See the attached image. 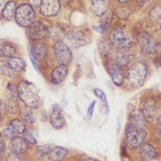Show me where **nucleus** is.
Here are the masks:
<instances>
[{
  "label": "nucleus",
  "instance_id": "obj_1",
  "mask_svg": "<svg viewBox=\"0 0 161 161\" xmlns=\"http://www.w3.org/2000/svg\"><path fill=\"white\" fill-rule=\"evenodd\" d=\"M110 44L116 49H129L134 44L131 33L125 27H115L108 33Z\"/></svg>",
  "mask_w": 161,
  "mask_h": 161
},
{
  "label": "nucleus",
  "instance_id": "obj_2",
  "mask_svg": "<svg viewBox=\"0 0 161 161\" xmlns=\"http://www.w3.org/2000/svg\"><path fill=\"white\" fill-rule=\"evenodd\" d=\"M17 88V95L19 100L24 104L25 107L31 108H37L40 104V99L35 90V87L26 80H21Z\"/></svg>",
  "mask_w": 161,
  "mask_h": 161
},
{
  "label": "nucleus",
  "instance_id": "obj_3",
  "mask_svg": "<svg viewBox=\"0 0 161 161\" xmlns=\"http://www.w3.org/2000/svg\"><path fill=\"white\" fill-rule=\"evenodd\" d=\"M125 139L126 146L130 151H136L147 139V132L145 130L138 129L131 122H129L126 126Z\"/></svg>",
  "mask_w": 161,
  "mask_h": 161
},
{
  "label": "nucleus",
  "instance_id": "obj_4",
  "mask_svg": "<svg viewBox=\"0 0 161 161\" xmlns=\"http://www.w3.org/2000/svg\"><path fill=\"white\" fill-rule=\"evenodd\" d=\"M149 75L148 66L142 62H136L130 65L128 71V80L133 87L142 86Z\"/></svg>",
  "mask_w": 161,
  "mask_h": 161
},
{
  "label": "nucleus",
  "instance_id": "obj_5",
  "mask_svg": "<svg viewBox=\"0 0 161 161\" xmlns=\"http://www.w3.org/2000/svg\"><path fill=\"white\" fill-rule=\"evenodd\" d=\"M14 20L22 28H29L36 21V12L29 3H21L16 7Z\"/></svg>",
  "mask_w": 161,
  "mask_h": 161
},
{
  "label": "nucleus",
  "instance_id": "obj_6",
  "mask_svg": "<svg viewBox=\"0 0 161 161\" xmlns=\"http://www.w3.org/2000/svg\"><path fill=\"white\" fill-rule=\"evenodd\" d=\"M66 39L74 48H79L88 44L91 40V33L87 29L73 28L66 33Z\"/></svg>",
  "mask_w": 161,
  "mask_h": 161
},
{
  "label": "nucleus",
  "instance_id": "obj_7",
  "mask_svg": "<svg viewBox=\"0 0 161 161\" xmlns=\"http://www.w3.org/2000/svg\"><path fill=\"white\" fill-rule=\"evenodd\" d=\"M137 43L144 53L148 55H155L158 52L159 45L155 38L147 32H139L136 36Z\"/></svg>",
  "mask_w": 161,
  "mask_h": 161
},
{
  "label": "nucleus",
  "instance_id": "obj_8",
  "mask_svg": "<svg viewBox=\"0 0 161 161\" xmlns=\"http://www.w3.org/2000/svg\"><path fill=\"white\" fill-rule=\"evenodd\" d=\"M55 59L58 64H68L72 59V53L69 46L63 40L56 42L53 45Z\"/></svg>",
  "mask_w": 161,
  "mask_h": 161
},
{
  "label": "nucleus",
  "instance_id": "obj_9",
  "mask_svg": "<svg viewBox=\"0 0 161 161\" xmlns=\"http://www.w3.org/2000/svg\"><path fill=\"white\" fill-rule=\"evenodd\" d=\"M28 36L33 40H42L49 38V26L42 21H35L28 28Z\"/></svg>",
  "mask_w": 161,
  "mask_h": 161
},
{
  "label": "nucleus",
  "instance_id": "obj_10",
  "mask_svg": "<svg viewBox=\"0 0 161 161\" xmlns=\"http://www.w3.org/2000/svg\"><path fill=\"white\" fill-rule=\"evenodd\" d=\"M49 121L51 126L55 130H62L65 127L66 122L63 110L58 104H54L51 106L49 109Z\"/></svg>",
  "mask_w": 161,
  "mask_h": 161
},
{
  "label": "nucleus",
  "instance_id": "obj_11",
  "mask_svg": "<svg viewBox=\"0 0 161 161\" xmlns=\"http://www.w3.org/2000/svg\"><path fill=\"white\" fill-rule=\"evenodd\" d=\"M38 8L40 14L46 17H53L59 14L62 3L59 0H42Z\"/></svg>",
  "mask_w": 161,
  "mask_h": 161
},
{
  "label": "nucleus",
  "instance_id": "obj_12",
  "mask_svg": "<svg viewBox=\"0 0 161 161\" xmlns=\"http://www.w3.org/2000/svg\"><path fill=\"white\" fill-rule=\"evenodd\" d=\"M106 68L112 79V82L116 86H122L124 82V73L122 67L118 65L113 59L108 58V62H106Z\"/></svg>",
  "mask_w": 161,
  "mask_h": 161
},
{
  "label": "nucleus",
  "instance_id": "obj_13",
  "mask_svg": "<svg viewBox=\"0 0 161 161\" xmlns=\"http://www.w3.org/2000/svg\"><path fill=\"white\" fill-rule=\"evenodd\" d=\"M89 2L91 12L97 17H103L110 11L108 0H89Z\"/></svg>",
  "mask_w": 161,
  "mask_h": 161
},
{
  "label": "nucleus",
  "instance_id": "obj_14",
  "mask_svg": "<svg viewBox=\"0 0 161 161\" xmlns=\"http://www.w3.org/2000/svg\"><path fill=\"white\" fill-rule=\"evenodd\" d=\"M8 147L11 153H14L17 154L25 153L28 151V143L25 141V139L17 135L10 140Z\"/></svg>",
  "mask_w": 161,
  "mask_h": 161
},
{
  "label": "nucleus",
  "instance_id": "obj_15",
  "mask_svg": "<svg viewBox=\"0 0 161 161\" xmlns=\"http://www.w3.org/2000/svg\"><path fill=\"white\" fill-rule=\"evenodd\" d=\"M68 74V66L67 64H58L56 66L51 73V83L53 85H59L66 79Z\"/></svg>",
  "mask_w": 161,
  "mask_h": 161
},
{
  "label": "nucleus",
  "instance_id": "obj_16",
  "mask_svg": "<svg viewBox=\"0 0 161 161\" xmlns=\"http://www.w3.org/2000/svg\"><path fill=\"white\" fill-rule=\"evenodd\" d=\"M139 150V153L143 159L146 160H153L156 159L158 157V152L156 151V149L150 143H143L140 146Z\"/></svg>",
  "mask_w": 161,
  "mask_h": 161
},
{
  "label": "nucleus",
  "instance_id": "obj_17",
  "mask_svg": "<svg viewBox=\"0 0 161 161\" xmlns=\"http://www.w3.org/2000/svg\"><path fill=\"white\" fill-rule=\"evenodd\" d=\"M113 60L121 67L129 65L130 62V56L126 49H117L113 55Z\"/></svg>",
  "mask_w": 161,
  "mask_h": 161
},
{
  "label": "nucleus",
  "instance_id": "obj_18",
  "mask_svg": "<svg viewBox=\"0 0 161 161\" xmlns=\"http://www.w3.org/2000/svg\"><path fill=\"white\" fill-rule=\"evenodd\" d=\"M68 150L63 147H55L50 150L47 154V158L51 161H63L68 156Z\"/></svg>",
  "mask_w": 161,
  "mask_h": 161
},
{
  "label": "nucleus",
  "instance_id": "obj_19",
  "mask_svg": "<svg viewBox=\"0 0 161 161\" xmlns=\"http://www.w3.org/2000/svg\"><path fill=\"white\" fill-rule=\"evenodd\" d=\"M48 52V48L45 43L43 42H36L32 47V53L34 58L37 62H42V60L46 58Z\"/></svg>",
  "mask_w": 161,
  "mask_h": 161
},
{
  "label": "nucleus",
  "instance_id": "obj_20",
  "mask_svg": "<svg viewBox=\"0 0 161 161\" xmlns=\"http://www.w3.org/2000/svg\"><path fill=\"white\" fill-rule=\"evenodd\" d=\"M7 63L10 65V67L15 72V73H20L25 70L26 67V63L25 60L21 58H18V57H9L7 59Z\"/></svg>",
  "mask_w": 161,
  "mask_h": 161
},
{
  "label": "nucleus",
  "instance_id": "obj_21",
  "mask_svg": "<svg viewBox=\"0 0 161 161\" xmlns=\"http://www.w3.org/2000/svg\"><path fill=\"white\" fill-rule=\"evenodd\" d=\"M112 45L110 44L109 40L107 38H102L100 39V42H98V50L99 53L103 58L108 59L111 56L112 53Z\"/></svg>",
  "mask_w": 161,
  "mask_h": 161
},
{
  "label": "nucleus",
  "instance_id": "obj_22",
  "mask_svg": "<svg viewBox=\"0 0 161 161\" xmlns=\"http://www.w3.org/2000/svg\"><path fill=\"white\" fill-rule=\"evenodd\" d=\"M15 11H16V5L15 2L11 0V1H8L4 8L1 11V14L2 17L7 20V21H11V20L14 19V14H15Z\"/></svg>",
  "mask_w": 161,
  "mask_h": 161
},
{
  "label": "nucleus",
  "instance_id": "obj_23",
  "mask_svg": "<svg viewBox=\"0 0 161 161\" xmlns=\"http://www.w3.org/2000/svg\"><path fill=\"white\" fill-rule=\"evenodd\" d=\"M130 122H131L136 128L141 129V130H145L146 127H147V124H148L143 112L140 111V110L135 111V112L132 113L131 119H130Z\"/></svg>",
  "mask_w": 161,
  "mask_h": 161
},
{
  "label": "nucleus",
  "instance_id": "obj_24",
  "mask_svg": "<svg viewBox=\"0 0 161 161\" xmlns=\"http://www.w3.org/2000/svg\"><path fill=\"white\" fill-rule=\"evenodd\" d=\"M4 111L9 115H14L20 111L18 99H8L3 106Z\"/></svg>",
  "mask_w": 161,
  "mask_h": 161
},
{
  "label": "nucleus",
  "instance_id": "obj_25",
  "mask_svg": "<svg viewBox=\"0 0 161 161\" xmlns=\"http://www.w3.org/2000/svg\"><path fill=\"white\" fill-rule=\"evenodd\" d=\"M66 36V33L63 27L59 25H53L49 27V38L55 40V42H59L63 40Z\"/></svg>",
  "mask_w": 161,
  "mask_h": 161
},
{
  "label": "nucleus",
  "instance_id": "obj_26",
  "mask_svg": "<svg viewBox=\"0 0 161 161\" xmlns=\"http://www.w3.org/2000/svg\"><path fill=\"white\" fill-rule=\"evenodd\" d=\"M34 108H28V107H24L23 108H20L19 114H20V118H21L24 122L28 125H34L36 123V115L34 113Z\"/></svg>",
  "mask_w": 161,
  "mask_h": 161
},
{
  "label": "nucleus",
  "instance_id": "obj_27",
  "mask_svg": "<svg viewBox=\"0 0 161 161\" xmlns=\"http://www.w3.org/2000/svg\"><path fill=\"white\" fill-rule=\"evenodd\" d=\"M111 21H112V12L109 11L106 15L103 16V19L101 20L100 24L98 26L94 27V30L99 32V33H101V34H103V33H105L108 29V27L111 24Z\"/></svg>",
  "mask_w": 161,
  "mask_h": 161
},
{
  "label": "nucleus",
  "instance_id": "obj_28",
  "mask_svg": "<svg viewBox=\"0 0 161 161\" xmlns=\"http://www.w3.org/2000/svg\"><path fill=\"white\" fill-rule=\"evenodd\" d=\"M10 126L13 128V130L15 131L16 134H21V133H23L26 130V129H27L26 123L24 122V121L21 118H17V117L11 120Z\"/></svg>",
  "mask_w": 161,
  "mask_h": 161
},
{
  "label": "nucleus",
  "instance_id": "obj_29",
  "mask_svg": "<svg viewBox=\"0 0 161 161\" xmlns=\"http://www.w3.org/2000/svg\"><path fill=\"white\" fill-rule=\"evenodd\" d=\"M143 114L146 118L147 121H150V122H153V121L155 119V109H154V104L152 100H149L148 102L145 104L144 106V110H143Z\"/></svg>",
  "mask_w": 161,
  "mask_h": 161
},
{
  "label": "nucleus",
  "instance_id": "obj_30",
  "mask_svg": "<svg viewBox=\"0 0 161 161\" xmlns=\"http://www.w3.org/2000/svg\"><path fill=\"white\" fill-rule=\"evenodd\" d=\"M51 148L50 145L44 144V145H40L36 148L35 153H34V157L36 161H42L45 156H47L48 153L50 152Z\"/></svg>",
  "mask_w": 161,
  "mask_h": 161
},
{
  "label": "nucleus",
  "instance_id": "obj_31",
  "mask_svg": "<svg viewBox=\"0 0 161 161\" xmlns=\"http://www.w3.org/2000/svg\"><path fill=\"white\" fill-rule=\"evenodd\" d=\"M16 53V49L11 43H0V58H9Z\"/></svg>",
  "mask_w": 161,
  "mask_h": 161
},
{
  "label": "nucleus",
  "instance_id": "obj_32",
  "mask_svg": "<svg viewBox=\"0 0 161 161\" xmlns=\"http://www.w3.org/2000/svg\"><path fill=\"white\" fill-rule=\"evenodd\" d=\"M0 74H2L8 78H12V79L15 78L16 76V73L10 67L8 63L3 59L0 60Z\"/></svg>",
  "mask_w": 161,
  "mask_h": 161
},
{
  "label": "nucleus",
  "instance_id": "obj_33",
  "mask_svg": "<svg viewBox=\"0 0 161 161\" xmlns=\"http://www.w3.org/2000/svg\"><path fill=\"white\" fill-rule=\"evenodd\" d=\"M150 19L154 23H160L161 24V3L156 4L150 12L149 14Z\"/></svg>",
  "mask_w": 161,
  "mask_h": 161
},
{
  "label": "nucleus",
  "instance_id": "obj_34",
  "mask_svg": "<svg viewBox=\"0 0 161 161\" xmlns=\"http://www.w3.org/2000/svg\"><path fill=\"white\" fill-rule=\"evenodd\" d=\"M23 138L28 144L36 145L37 140H36V132L34 129H26V130L23 132Z\"/></svg>",
  "mask_w": 161,
  "mask_h": 161
},
{
  "label": "nucleus",
  "instance_id": "obj_35",
  "mask_svg": "<svg viewBox=\"0 0 161 161\" xmlns=\"http://www.w3.org/2000/svg\"><path fill=\"white\" fill-rule=\"evenodd\" d=\"M130 10L125 6H120V7H117V9L115 10V14H117V16L120 18V19H126L130 16Z\"/></svg>",
  "mask_w": 161,
  "mask_h": 161
},
{
  "label": "nucleus",
  "instance_id": "obj_36",
  "mask_svg": "<svg viewBox=\"0 0 161 161\" xmlns=\"http://www.w3.org/2000/svg\"><path fill=\"white\" fill-rule=\"evenodd\" d=\"M1 134H2L3 138L6 139V140H11V139H13L14 137H15V136L17 135V134L15 133V131L13 130V128L10 126V124L7 125V126L2 130Z\"/></svg>",
  "mask_w": 161,
  "mask_h": 161
},
{
  "label": "nucleus",
  "instance_id": "obj_37",
  "mask_svg": "<svg viewBox=\"0 0 161 161\" xmlns=\"http://www.w3.org/2000/svg\"><path fill=\"white\" fill-rule=\"evenodd\" d=\"M6 95L8 99H19L17 95V88L14 85H9L6 89Z\"/></svg>",
  "mask_w": 161,
  "mask_h": 161
},
{
  "label": "nucleus",
  "instance_id": "obj_38",
  "mask_svg": "<svg viewBox=\"0 0 161 161\" xmlns=\"http://www.w3.org/2000/svg\"><path fill=\"white\" fill-rule=\"evenodd\" d=\"M93 92L95 93V95L98 97V98H100L101 100L103 101L104 102V105H106V106H108V101H107V97H106V94L101 90V89H99V88H95L94 90H93Z\"/></svg>",
  "mask_w": 161,
  "mask_h": 161
},
{
  "label": "nucleus",
  "instance_id": "obj_39",
  "mask_svg": "<svg viewBox=\"0 0 161 161\" xmlns=\"http://www.w3.org/2000/svg\"><path fill=\"white\" fill-rule=\"evenodd\" d=\"M7 161H23L22 158L19 156V154L14 153H10L7 157H6Z\"/></svg>",
  "mask_w": 161,
  "mask_h": 161
},
{
  "label": "nucleus",
  "instance_id": "obj_40",
  "mask_svg": "<svg viewBox=\"0 0 161 161\" xmlns=\"http://www.w3.org/2000/svg\"><path fill=\"white\" fill-rule=\"evenodd\" d=\"M153 136L156 141H159L161 143V128H156L153 131Z\"/></svg>",
  "mask_w": 161,
  "mask_h": 161
},
{
  "label": "nucleus",
  "instance_id": "obj_41",
  "mask_svg": "<svg viewBox=\"0 0 161 161\" xmlns=\"http://www.w3.org/2000/svg\"><path fill=\"white\" fill-rule=\"evenodd\" d=\"M6 153V144L5 142H0V161H2L5 158Z\"/></svg>",
  "mask_w": 161,
  "mask_h": 161
},
{
  "label": "nucleus",
  "instance_id": "obj_42",
  "mask_svg": "<svg viewBox=\"0 0 161 161\" xmlns=\"http://www.w3.org/2000/svg\"><path fill=\"white\" fill-rule=\"evenodd\" d=\"M95 104H96V102L94 101V102H92V104L90 105V107H89L88 109H87V117H88V119H90L91 116H92V113H93V109H94Z\"/></svg>",
  "mask_w": 161,
  "mask_h": 161
},
{
  "label": "nucleus",
  "instance_id": "obj_43",
  "mask_svg": "<svg viewBox=\"0 0 161 161\" xmlns=\"http://www.w3.org/2000/svg\"><path fill=\"white\" fill-rule=\"evenodd\" d=\"M42 1V0H29V4H31L33 7H39Z\"/></svg>",
  "mask_w": 161,
  "mask_h": 161
},
{
  "label": "nucleus",
  "instance_id": "obj_44",
  "mask_svg": "<svg viewBox=\"0 0 161 161\" xmlns=\"http://www.w3.org/2000/svg\"><path fill=\"white\" fill-rule=\"evenodd\" d=\"M48 119V116H47V113L45 110H42V121H43V122H45V121H47Z\"/></svg>",
  "mask_w": 161,
  "mask_h": 161
},
{
  "label": "nucleus",
  "instance_id": "obj_45",
  "mask_svg": "<svg viewBox=\"0 0 161 161\" xmlns=\"http://www.w3.org/2000/svg\"><path fill=\"white\" fill-rule=\"evenodd\" d=\"M136 1H137V3H138L140 6H144V5L147 4V2L149 1V0H136Z\"/></svg>",
  "mask_w": 161,
  "mask_h": 161
},
{
  "label": "nucleus",
  "instance_id": "obj_46",
  "mask_svg": "<svg viewBox=\"0 0 161 161\" xmlns=\"http://www.w3.org/2000/svg\"><path fill=\"white\" fill-rule=\"evenodd\" d=\"M155 64H156V66H161V58H157L155 59Z\"/></svg>",
  "mask_w": 161,
  "mask_h": 161
},
{
  "label": "nucleus",
  "instance_id": "obj_47",
  "mask_svg": "<svg viewBox=\"0 0 161 161\" xmlns=\"http://www.w3.org/2000/svg\"><path fill=\"white\" fill-rule=\"evenodd\" d=\"M155 119H156V123H157V125L161 126V114H160L159 116H157Z\"/></svg>",
  "mask_w": 161,
  "mask_h": 161
},
{
  "label": "nucleus",
  "instance_id": "obj_48",
  "mask_svg": "<svg viewBox=\"0 0 161 161\" xmlns=\"http://www.w3.org/2000/svg\"><path fill=\"white\" fill-rule=\"evenodd\" d=\"M84 161H99V160H97L93 157H86V159Z\"/></svg>",
  "mask_w": 161,
  "mask_h": 161
},
{
  "label": "nucleus",
  "instance_id": "obj_49",
  "mask_svg": "<svg viewBox=\"0 0 161 161\" xmlns=\"http://www.w3.org/2000/svg\"><path fill=\"white\" fill-rule=\"evenodd\" d=\"M4 2L5 0H0V11H2V9L4 8Z\"/></svg>",
  "mask_w": 161,
  "mask_h": 161
},
{
  "label": "nucleus",
  "instance_id": "obj_50",
  "mask_svg": "<svg viewBox=\"0 0 161 161\" xmlns=\"http://www.w3.org/2000/svg\"><path fill=\"white\" fill-rule=\"evenodd\" d=\"M117 1L119 2V3H122V4H124V3H128L130 0H117Z\"/></svg>",
  "mask_w": 161,
  "mask_h": 161
},
{
  "label": "nucleus",
  "instance_id": "obj_51",
  "mask_svg": "<svg viewBox=\"0 0 161 161\" xmlns=\"http://www.w3.org/2000/svg\"><path fill=\"white\" fill-rule=\"evenodd\" d=\"M0 142H4V138H3L1 132H0Z\"/></svg>",
  "mask_w": 161,
  "mask_h": 161
},
{
  "label": "nucleus",
  "instance_id": "obj_52",
  "mask_svg": "<svg viewBox=\"0 0 161 161\" xmlns=\"http://www.w3.org/2000/svg\"><path fill=\"white\" fill-rule=\"evenodd\" d=\"M1 122H2V114L0 112V124H1Z\"/></svg>",
  "mask_w": 161,
  "mask_h": 161
},
{
  "label": "nucleus",
  "instance_id": "obj_53",
  "mask_svg": "<svg viewBox=\"0 0 161 161\" xmlns=\"http://www.w3.org/2000/svg\"><path fill=\"white\" fill-rule=\"evenodd\" d=\"M2 106V102H1V100H0V107Z\"/></svg>",
  "mask_w": 161,
  "mask_h": 161
},
{
  "label": "nucleus",
  "instance_id": "obj_54",
  "mask_svg": "<svg viewBox=\"0 0 161 161\" xmlns=\"http://www.w3.org/2000/svg\"><path fill=\"white\" fill-rule=\"evenodd\" d=\"M74 161H80V160H74Z\"/></svg>",
  "mask_w": 161,
  "mask_h": 161
}]
</instances>
